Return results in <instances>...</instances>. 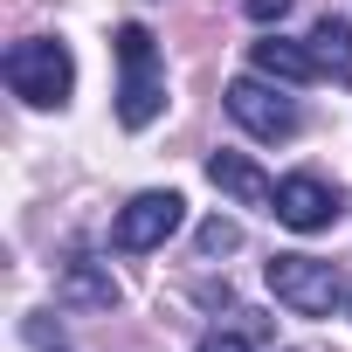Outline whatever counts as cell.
Returning <instances> with one entry per match:
<instances>
[{
    "label": "cell",
    "instance_id": "obj_1",
    "mask_svg": "<svg viewBox=\"0 0 352 352\" xmlns=\"http://www.w3.org/2000/svg\"><path fill=\"white\" fill-rule=\"evenodd\" d=\"M0 69H8V90H14L21 104H35V111H56V104H69V90H76V56H69L63 42H49V35L14 42Z\"/></svg>",
    "mask_w": 352,
    "mask_h": 352
},
{
    "label": "cell",
    "instance_id": "obj_2",
    "mask_svg": "<svg viewBox=\"0 0 352 352\" xmlns=\"http://www.w3.org/2000/svg\"><path fill=\"white\" fill-rule=\"evenodd\" d=\"M270 290H276V304H290L297 318H331V311L345 304L338 263H318V256H276V263H270Z\"/></svg>",
    "mask_w": 352,
    "mask_h": 352
},
{
    "label": "cell",
    "instance_id": "obj_3",
    "mask_svg": "<svg viewBox=\"0 0 352 352\" xmlns=\"http://www.w3.org/2000/svg\"><path fill=\"white\" fill-rule=\"evenodd\" d=\"M221 97H228V118H235L242 131L270 138V145L297 131V104H290V97H283V90L270 83V76H235V83H228Z\"/></svg>",
    "mask_w": 352,
    "mask_h": 352
},
{
    "label": "cell",
    "instance_id": "obj_4",
    "mask_svg": "<svg viewBox=\"0 0 352 352\" xmlns=\"http://www.w3.org/2000/svg\"><path fill=\"white\" fill-rule=\"evenodd\" d=\"M180 221H187V201L173 194V187H166V194H138V201H124V208H118L111 242H118V249H159Z\"/></svg>",
    "mask_w": 352,
    "mask_h": 352
},
{
    "label": "cell",
    "instance_id": "obj_5",
    "mask_svg": "<svg viewBox=\"0 0 352 352\" xmlns=\"http://www.w3.org/2000/svg\"><path fill=\"white\" fill-rule=\"evenodd\" d=\"M270 214H276L283 228H297V235H318V228L338 221V194H331L324 180H311V173H290V180H276Z\"/></svg>",
    "mask_w": 352,
    "mask_h": 352
},
{
    "label": "cell",
    "instance_id": "obj_6",
    "mask_svg": "<svg viewBox=\"0 0 352 352\" xmlns=\"http://www.w3.org/2000/svg\"><path fill=\"white\" fill-rule=\"evenodd\" d=\"M249 69L270 76V83H318V76H324L318 56H311V42H283V35L249 42Z\"/></svg>",
    "mask_w": 352,
    "mask_h": 352
},
{
    "label": "cell",
    "instance_id": "obj_7",
    "mask_svg": "<svg viewBox=\"0 0 352 352\" xmlns=\"http://www.w3.org/2000/svg\"><path fill=\"white\" fill-rule=\"evenodd\" d=\"M159 111H166L159 63H124V83H118V124H124V131H145Z\"/></svg>",
    "mask_w": 352,
    "mask_h": 352
},
{
    "label": "cell",
    "instance_id": "obj_8",
    "mask_svg": "<svg viewBox=\"0 0 352 352\" xmlns=\"http://www.w3.org/2000/svg\"><path fill=\"white\" fill-rule=\"evenodd\" d=\"M208 180H214L228 201H242V208H270V201H276V180H270L256 159H242V152H214V159H208Z\"/></svg>",
    "mask_w": 352,
    "mask_h": 352
},
{
    "label": "cell",
    "instance_id": "obj_9",
    "mask_svg": "<svg viewBox=\"0 0 352 352\" xmlns=\"http://www.w3.org/2000/svg\"><path fill=\"white\" fill-rule=\"evenodd\" d=\"M56 297H63L69 311H111V304H118V283H111V276H104L90 256H76V263H63Z\"/></svg>",
    "mask_w": 352,
    "mask_h": 352
},
{
    "label": "cell",
    "instance_id": "obj_10",
    "mask_svg": "<svg viewBox=\"0 0 352 352\" xmlns=\"http://www.w3.org/2000/svg\"><path fill=\"white\" fill-rule=\"evenodd\" d=\"M311 56H318V69H324L331 83H352V21L324 14V21L311 28Z\"/></svg>",
    "mask_w": 352,
    "mask_h": 352
},
{
    "label": "cell",
    "instance_id": "obj_11",
    "mask_svg": "<svg viewBox=\"0 0 352 352\" xmlns=\"http://www.w3.org/2000/svg\"><path fill=\"white\" fill-rule=\"evenodd\" d=\"M118 63H159V49H152V28H145V21H124V28H118Z\"/></svg>",
    "mask_w": 352,
    "mask_h": 352
},
{
    "label": "cell",
    "instance_id": "obj_12",
    "mask_svg": "<svg viewBox=\"0 0 352 352\" xmlns=\"http://www.w3.org/2000/svg\"><path fill=\"white\" fill-rule=\"evenodd\" d=\"M194 242H201V256H228V249H242V228L214 214V221H201V235H194Z\"/></svg>",
    "mask_w": 352,
    "mask_h": 352
},
{
    "label": "cell",
    "instance_id": "obj_13",
    "mask_svg": "<svg viewBox=\"0 0 352 352\" xmlns=\"http://www.w3.org/2000/svg\"><path fill=\"white\" fill-rule=\"evenodd\" d=\"M242 8H249V21H263V28H270V21H283V14H290V0H242Z\"/></svg>",
    "mask_w": 352,
    "mask_h": 352
},
{
    "label": "cell",
    "instance_id": "obj_14",
    "mask_svg": "<svg viewBox=\"0 0 352 352\" xmlns=\"http://www.w3.org/2000/svg\"><path fill=\"white\" fill-rule=\"evenodd\" d=\"M201 352H249V338H242V331H208Z\"/></svg>",
    "mask_w": 352,
    "mask_h": 352
}]
</instances>
